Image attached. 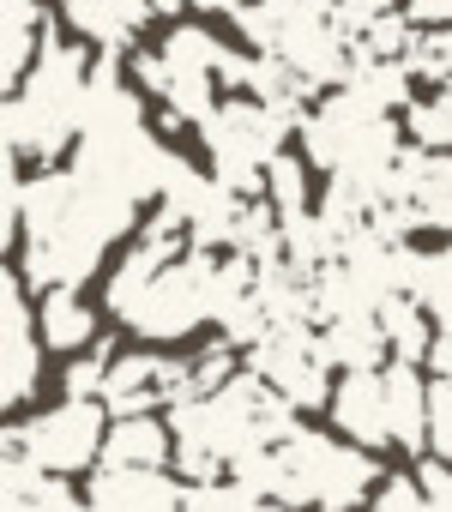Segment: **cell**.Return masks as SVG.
<instances>
[{"label":"cell","instance_id":"9a60e30c","mask_svg":"<svg viewBox=\"0 0 452 512\" xmlns=\"http://www.w3.org/2000/svg\"><path fill=\"white\" fill-rule=\"evenodd\" d=\"M169 458H175V434H169V422H157V416L109 422L103 464H115V470H163Z\"/></svg>","mask_w":452,"mask_h":512},{"label":"cell","instance_id":"6da1fadb","mask_svg":"<svg viewBox=\"0 0 452 512\" xmlns=\"http://www.w3.org/2000/svg\"><path fill=\"white\" fill-rule=\"evenodd\" d=\"M85 103H91V61L73 43H43V61L31 67V79L7 97L0 109V133H7V151L25 163H55L79 133H85Z\"/></svg>","mask_w":452,"mask_h":512},{"label":"cell","instance_id":"3957f363","mask_svg":"<svg viewBox=\"0 0 452 512\" xmlns=\"http://www.w3.org/2000/svg\"><path fill=\"white\" fill-rule=\"evenodd\" d=\"M284 494L278 506H320V512H350L368 500V488H380V470L362 446H344L332 434L296 428L284 446Z\"/></svg>","mask_w":452,"mask_h":512},{"label":"cell","instance_id":"30bf717a","mask_svg":"<svg viewBox=\"0 0 452 512\" xmlns=\"http://www.w3.org/2000/svg\"><path fill=\"white\" fill-rule=\"evenodd\" d=\"M85 506L91 512H181L187 488L169 470H115V464H103L85 488Z\"/></svg>","mask_w":452,"mask_h":512},{"label":"cell","instance_id":"d4e9b609","mask_svg":"<svg viewBox=\"0 0 452 512\" xmlns=\"http://www.w3.org/2000/svg\"><path fill=\"white\" fill-rule=\"evenodd\" d=\"M428 440H434L440 464H452V386L446 380L428 386Z\"/></svg>","mask_w":452,"mask_h":512},{"label":"cell","instance_id":"8992f818","mask_svg":"<svg viewBox=\"0 0 452 512\" xmlns=\"http://www.w3.org/2000/svg\"><path fill=\"white\" fill-rule=\"evenodd\" d=\"M248 374H260L278 398H290L296 410L332 404V368L320 356V332L314 326H272L254 350H248Z\"/></svg>","mask_w":452,"mask_h":512},{"label":"cell","instance_id":"d6986e66","mask_svg":"<svg viewBox=\"0 0 452 512\" xmlns=\"http://www.w3.org/2000/svg\"><path fill=\"white\" fill-rule=\"evenodd\" d=\"M344 91H356L362 103H374L380 115H410L416 103H410V67H398V61H362L356 55V73H350V85Z\"/></svg>","mask_w":452,"mask_h":512},{"label":"cell","instance_id":"7a4b0ae2","mask_svg":"<svg viewBox=\"0 0 452 512\" xmlns=\"http://www.w3.org/2000/svg\"><path fill=\"white\" fill-rule=\"evenodd\" d=\"M302 145H308V163H320L326 175H356V181H368L380 193H386V175H392V163L404 151L392 115H380L356 91H332L302 121Z\"/></svg>","mask_w":452,"mask_h":512},{"label":"cell","instance_id":"8fae6325","mask_svg":"<svg viewBox=\"0 0 452 512\" xmlns=\"http://www.w3.org/2000/svg\"><path fill=\"white\" fill-rule=\"evenodd\" d=\"M61 13H67V25H73L97 55L133 49V37L145 31V19H157L151 0H61Z\"/></svg>","mask_w":452,"mask_h":512},{"label":"cell","instance_id":"ba28073f","mask_svg":"<svg viewBox=\"0 0 452 512\" xmlns=\"http://www.w3.org/2000/svg\"><path fill=\"white\" fill-rule=\"evenodd\" d=\"M151 404H187V362L175 356H151V350H133V356H115L109 368V386H103V410L115 422L127 416H151Z\"/></svg>","mask_w":452,"mask_h":512},{"label":"cell","instance_id":"cb8c5ba5","mask_svg":"<svg viewBox=\"0 0 452 512\" xmlns=\"http://www.w3.org/2000/svg\"><path fill=\"white\" fill-rule=\"evenodd\" d=\"M181 512H284L272 500H254L248 488L236 482H205V488H187V506Z\"/></svg>","mask_w":452,"mask_h":512},{"label":"cell","instance_id":"4fadbf2b","mask_svg":"<svg viewBox=\"0 0 452 512\" xmlns=\"http://www.w3.org/2000/svg\"><path fill=\"white\" fill-rule=\"evenodd\" d=\"M49 13L37 0H0V79L13 91L31 79V67L43 61V43H49Z\"/></svg>","mask_w":452,"mask_h":512},{"label":"cell","instance_id":"7c38bea8","mask_svg":"<svg viewBox=\"0 0 452 512\" xmlns=\"http://www.w3.org/2000/svg\"><path fill=\"white\" fill-rule=\"evenodd\" d=\"M326 410H332L338 434L356 440L362 452L392 440V422H386V380H380V374H344Z\"/></svg>","mask_w":452,"mask_h":512},{"label":"cell","instance_id":"9c48e42d","mask_svg":"<svg viewBox=\"0 0 452 512\" xmlns=\"http://www.w3.org/2000/svg\"><path fill=\"white\" fill-rule=\"evenodd\" d=\"M37 374H43V338L25 302V278L13 272L0 284V404H25L37 392Z\"/></svg>","mask_w":452,"mask_h":512},{"label":"cell","instance_id":"44dd1931","mask_svg":"<svg viewBox=\"0 0 452 512\" xmlns=\"http://www.w3.org/2000/svg\"><path fill=\"white\" fill-rule=\"evenodd\" d=\"M55 476L37 470L31 458H0V512H43L55 500Z\"/></svg>","mask_w":452,"mask_h":512},{"label":"cell","instance_id":"1f68e13d","mask_svg":"<svg viewBox=\"0 0 452 512\" xmlns=\"http://www.w3.org/2000/svg\"><path fill=\"white\" fill-rule=\"evenodd\" d=\"M181 7H187V0H151V13H157V19H175Z\"/></svg>","mask_w":452,"mask_h":512},{"label":"cell","instance_id":"5b68a950","mask_svg":"<svg viewBox=\"0 0 452 512\" xmlns=\"http://www.w3.org/2000/svg\"><path fill=\"white\" fill-rule=\"evenodd\" d=\"M217 253H199V247H187V260H175L139 302H133V314H127V326L139 332V338H151V344H175V338H187L193 326H205L211 320V290H217Z\"/></svg>","mask_w":452,"mask_h":512},{"label":"cell","instance_id":"5bb4252c","mask_svg":"<svg viewBox=\"0 0 452 512\" xmlns=\"http://www.w3.org/2000/svg\"><path fill=\"white\" fill-rule=\"evenodd\" d=\"M380 380H386V422H392V446L422 452V446H428V386H422V374H416L410 362H392V368H380Z\"/></svg>","mask_w":452,"mask_h":512},{"label":"cell","instance_id":"4316f807","mask_svg":"<svg viewBox=\"0 0 452 512\" xmlns=\"http://www.w3.org/2000/svg\"><path fill=\"white\" fill-rule=\"evenodd\" d=\"M374 512H422V482L416 476H386L374 488Z\"/></svg>","mask_w":452,"mask_h":512},{"label":"cell","instance_id":"277c9868","mask_svg":"<svg viewBox=\"0 0 452 512\" xmlns=\"http://www.w3.org/2000/svg\"><path fill=\"white\" fill-rule=\"evenodd\" d=\"M103 440H109V410L103 404H55L43 410L37 422H13L0 434L7 458H31L37 470L49 476H67V470H85L103 458Z\"/></svg>","mask_w":452,"mask_h":512},{"label":"cell","instance_id":"ffe728a7","mask_svg":"<svg viewBox=\"0 0 452 512\" xmlns=\"http://www.w3.org/2000/svg\"><path fill=\"white\" fill-rule=\"evenodd\" d=\"M410 302H422V314L452 332V247L416 253V272H410Z\"/></svg>","mask_w":452,"mask_h":512},{"label":"cell","instance_id":"7402d4cb","mask_svg":"<svg viewBox=\"0 0 452 512\" xmlns=\"http://www.w3.org/2000/svg\"><path fill=\"white\" fill-rule=\"evenodd\" d=\"M223 55H230V43L211 37V31H199V25H175V31L163 37V61H169L175 73H211V79H217Z\"/></svg>","mask_w":452,"mask_h":512},{"label":"cell","instance_id":"484cf974","mask_svg":"<svg viewBox=\"0 0 452 512\" xmlns=\"http://www.w3.org/2000/svg\"><path fill=\"white\" fill-rule=\"evenodd\" d=\"M332 7H338L344 37H350V43H362V31H368V25H380V19H392L398 0H332Z\"/></svg>","mask_w":452,"mask_h":512},{"label":"cell","instance_id":"603a6c76","mask_svg":"<svg viewBox=\"0 0 452 512\" xmlns=\"http://www.w3.org/2000/svg\"><path fill=\"white\" fill-rule=\"evenodd\" d=\"M266 205L284 217V223H296V217H308V169H302V157H278L272 169H266Z\"/></svg>","mask_w":452,"mask_h":512},{"label":"cell","instance_id":"83f0119b","mask_svg":"<svg viewBox=\"0 0 452 512\" xmlns=\"http://www.w3.org/2000/svg\"><path fill=\"white\" fill-rule=\"evenodd\" d=\"M404 19H410V25L452 31V0H404Z\"/></svg>","mask_w":452,"mask_h":512},{"label":"cell","instance_id":"4dcf8cb0","mask_svg":"<svg viewBox=\"0 0 452 512\" xmlns=\"http://www.w3.org/2000/svg\"><path fill=\"white\" fill-rule=\"evenodd\" d=\"M43 512H91V506H85V500H73V494H67V488H55V500H49V506H43Z\"/></svg>","mask_w":452,"mask_h":512},{"label":"cell","instance_id":"2e32d148","mask_svg":"<svg viewBox=\"0 0 452 512\" xmlns=\"http://www.w3.org/2000/svg\"><path fill=\"white\" fill-rule=\"evenodd\" d=\"M320 356H326V368H344V374H380V356H386L380 314L374 320H332V326H320Z\"/></svg>","mask_w":452,"mask_h":512},{"label":"cell","instance_id":"e0dca14e","mask_svg":"<svg viewBox=\"0 0 452 512\" xmlns=\"http://www.w3.org/2000/svg\"><path fill=\"white\" fill-rule=\"evenodd\" d=\"M91 332H97V314L85 308L79 290H49L37 302V338L49 350H79V344H91Z\"/></svg>","mask_w":452,"mask_h":512},{"label":"cell","instance_id":"ac0fdd59","mask_svg":"<svg viewBox=\"0 0 452 512\" xmlns=\"http://www.w3.org/2000/svg\"><path fill=\"white\" fill-rule=\"evenodd\" d=\"M380 332H386V350H392V362H428V350H434V320L422 314V302H410V296H392V302H380Z\"/></svg>","mask_w":452,"mask_h":512},{"label":"cell","instance_id":"f1b7e54d","mask_svg":"<svg viewBox=\"0 0 452 512\" xmlns=\"http://www.w3.org/2000/svg\"><path fill=\"white\" fill-rule=\"evenodd\" d=\"M428 368H434V380H446V386H452V332H440V338H434Z\"/></svg>","mask_w":452,"mask_h":512},{"label":"cell","instance_id":"f546056e","mask_svg":"<svg viewBox=\"0 0 452 512\" xmlns=\"http://www.w3.org/2000/svg\"><path fill=\"white\" fill-rule=\"evenodd\" d=\"M254 0H193V13H223V19H242Z\"/></svg>","mask_w":452,"mask_h":512},{"label":"cell","instance_id":"d6a6232c","mask_svg":"<svg viewBox=\"0 0 452 512\" xmlns=\"http://www.w3.org/2000/svg\"><path fill=\"white\" fill-rule=\"evenodd\" d=\"M446 247H452V241H446Z\"/></svg>","mask_w":452,"mask_h":512},{"label":"cell","instance_id":"52a82bcc","mask_svg":"<svg viewBox=\"0 0 452 512\" xmlns=\"http://www.w3.org/2000/svg\"><path fill=\"white\" fill-rule=\"evenodd\" d=\"M380 205H404L416 229H446L452 235V151L404 145L392 175H386Z\"/></svg>","mask_w":452,"mask_h":512}]
</instances>
